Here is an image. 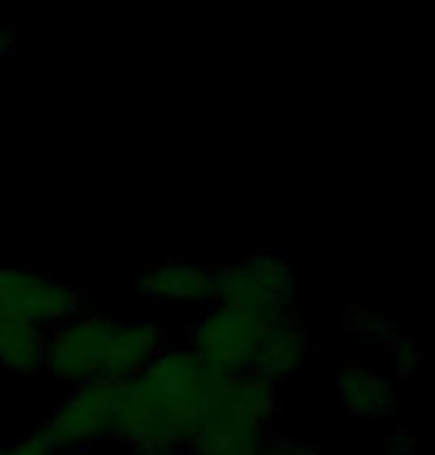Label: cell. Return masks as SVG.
Here are the masks:
<instances>
[{
    "mask_svg": "<svg viewBox=\"0 0 435 455\" xmlns=\"http://www.w3.org/2000/svg\"><path fill=\"white\" fill-rule=\"evenodd\" d=\"M275 381L254 372L212 378L194 414V455H257L275 417Z\"/></svg>",
    "mask_w": 435,
    "mask_h": 455,
    "instance_id": "obj_1",
    "label": "cell"
},
{
    "mask_svg": "<svg viewBox=\"0 0 435 455\" xmlns=\"http://www.w3.org/2000/svg\"><path fill=\"white\" fill-rule=\"evenodd\" d=\"M191 432L194 417L170 405L143 372L132 381H123L117 408L110 414L108 437L141 452L176 455L191 450Z\"/></svg>",
    "mask_w": 435,
    "mask_h": 455,
    "instance_id": "obj_2",
    "label": "cell"
},
{
    "mask_svg": "<svg viewBox=\"0 0 435 455\" xmlns=\"http://www.w3.org/2000/svg\"><path fill=\"white\" fill-rule=\"evenodd\" d=\"M298 277L278 251H262L245 262L215 268V304L247 315L260 328L293 315Z\"/></svg>",
    "mask_w": 435,
    "mask_h": 455,
    "instance_id": "obj_3",
    "label": "cell"
},
{
    "mask_svg": "<svg viewBox=\"0 0 435 455\" xmlns=\"http://www.w3.org/2000/svg\"><path fill=\"white\" fill-rule=\"evenodd\" d=\"M78 310L81 295L54 274L21 265H0V313L21 315L39 328H57L75 319Z\"/></svg>",
    "mask_w": 435,
    "mask_h": 455,
    "instance_id": "obj_4",
    "label": "cell"
},
{
    "mask_svg": "<svg viewBox=\"0 0 435 455\" xmlns=\"http://www.w3.org/2000/svg\"><path fill=\"white\" fill-rule=\"evenodd\" d=\"M119 390H123V381H114L108 375H96L78 384L72 399L42 426L54 450H78V446H90L108 437Z\"/></svg>",
    "mask_w": 435,
    "mask_h": 455,
    "instance_id": "obj_5",
    "label": "cell"
},
{
    "mask_svg": "<svg viewBox=\"0 0 435 455\" xmlns=\"http://www.w3.org/2000/svg\"><path fill=\"white\" fill-rule=\"evenodd\" d=\"M260 324L230 307H212L191 333V351L215 378L247 372Z\"/></svg>",
    "mask_w": 435,
    "mask_h": 455,
    "instance_id": "obj_6",
    "label": "cell"
},
{
    "mask_svg": "<svg viewBox=\"0 0 435 455\" xmlns=\"http://www.w3.org/2000/svg\"><path fill=\"white\" fill-rule=\"evenodd\" d=\"M110 331H114V322L99 319V315H75L57 324L48 337L45 369H51V375H57L60 381L75 384L101 375Z\"/></svg>",
    "mask_w": 435,
    "mask_h": 455,
    "instance_id": "obj_7",
    "label": "cell"
},
{
    "mask_svg": "<svg viewBox=\"0 0 435 455\" xmlns=\"http://www.w3.org/2000/svg\"><path fill=\"white\" fill-rule=\"evenodd\" d=\"M132 286L141 298L165 304H215V268H200L182 259L143 268Z\"/></svg>",
    "mask_w": 435,
    "mask_h": 455,
    "instance_id": "obj_8",
    "label": "cell"
},
{
    "mask_svg": "<svg viewBox=\"0 0 435 455\" xmlns=\"http://www.w3.org/2000/svg\"><path fill=\"white\" fill-rule=\"evenodd\" d=\"M143 375L161 390L170 405H176L185 414H197L206 387L215 375L200 363L191 348H165L152 363L143 369Z\"/></svg>",
    "mask_w": 435,
    "mask_h": 455,
    "instance_id": "obj_9",
    "label": "cell"
},
{
    "mask_svg": "<svg viewBox=\"0 0 435 455\" xmlns=\"http://www.w3.org/2000/svg\"><path fill=\"white\" fill-rule=\"evenodd\" d=\"M307 348H310V339H307L304 324L293 319V315H286V319L260 328L247 372L262 375V378H269V381L289 378L302 369Z\"/></svg>",
    "mask_w": 435,
    "mask_h": 455,
    "instance_id": "obj_10",
    "label": "cell"
},
{
    "mask_svg": "<svg viewBox=\"0 0 435 455\" xmlns=\"http://www.w3.org/2000/svg\"><path fill=\"white\" fill-rule=\"evenodd\" d=\"M165 348H167V337L158 324H147V322L114 324L105 351V363H101V375L114 378V381H132Z\"/></svg>",
    "mask_w": 435,
    "mask_h": 455,
    "instance_id": "obj_11",
    "label": "cell"
},
{
    "mask_svg": "<svg viewBox=\"0 0 435 455\" xmlns=\"http://www.w3.org/2000/svg\"><path fill=\"white\" fill-rule=\"evenodd\" d=\"M48 333L21 315L0 313V369L10 375L33 378L45 369Z\"/></svg>",
    "mask_w": 435,
    "mask_h": 455,
    "instance_id": "obj_12",
    "label": "cell"
},
{
    "mask_svg": "<svg viewBox=\"0 0 435 455\" xmlns=\"http://www.w3.org/2000/svg\"><path fill=\"white\" fill-rule=\"evenodd\" d=\"M337 393L352 417H388L394 411V387L373 363H349L337 378Z\"/></svg>",
    "mask_w": 435,
    "mask_h": 455,
    "instance_id": "obj_13",
    "label": "cell"
},
{
    "mask_svg": "<svg viewBox=\"0 0 435 455\" xmlns=\"http://www.w3.org/2000/svg\"><path fill=\"white\" fill-rule=\"evenodd\" d=\"M6 455H57V450L45 437V432L36 428L33 435H24L12 446H6Z\"/></svg>",
    "mask_w": 435,
    "mask_h": 455,
    "instance_id": "obj_14",
    "label": "cell"
},
{
    "mask_svg": "<svg viewBox=\"0 0 435 455\" xmlns=\"http://www.w3.org/2000/svg\"><path fill=\"white\" fill-rule=\"evenodd\" d=\"M394 357H397V369L399 372H408V369H412L415 363H417V357H421V351H417V342L415 339H399L397 342V351H394Z\"/></svg>",
    "mask_w": 435,
    "mask_h": 455,
    "instance_id": "obj_15",
    "label": "cell"
},
{
    "mask_svg": "<svg viewBox=\"0 0 435 455\" xmlns=\"http://www.w3.org/2000/svg\"><path fill=\"white\" fill-rule=\"evenodd\" d=\"M364 339H385L388 337V324L382 319H373V315H361V328H358Z\"/></svg>",
    "mask_w": 435,
    "mask_h": 455,
    "instance_id": "obj_16",
    "label": "cell"
},
{
    "mask_svg": "<svg viewBox=\"0 0 435 455\" xmlns=\"http://www.w3.org/2000/svg\"><path fill=\"white\" fill-rule=\"evenodd\" d=\"M271 452L275 455H319L310 446H295V443H271Z\"/></svg>",
    "mask_w": 435,
    "mask_h": 455,
    "instance_id": "obj_17",
    "label": "cell"
},
{
    "mask_svg": "<svg viewBox=\"0 0 435 455\" xmlns=\"http://www.w3.org/2000/svg\"><path fill=\"white\" fill-rule=\"evenodd\" d=\"M15 51V39L6 28H0V60H6Z\"/></svg>",
    "mask_w": 435,
    "mask_h": 455,
    "instance_id": "obj_18",
    "label": "cell"
},
{
    "mask_svg": "<svg viewBox=\"0 0 435 455\" xmlns=\"http://www.w3.org/2000/svg\"><path fill=\"white\" fill-rule=\"evenodd\" d=\"M257 455H275V452H271V443H262V450Z\"/></svg>",
    "mask_w": 435,
    "mask_h": 455,
    "instance_id": "obj_19",
    "label": "cell"
},
{
    "mask_svg": "<svg viewBox=\"0 0 435 455\" xmlns=\"http://www.w3.org/2000/svg\"><path fill=\"white\" fill-rule=\"evenodd\" d=\"M125 455H156V452H141V450H129Z\"/></svg>",
    "mask_w": 435,
    "mask_h": 455,
    "instance_id": "obj_20",
    "label": "cell"
},
{
    "mask_svg": "<svg viewBox=\"0 0 435 455\" xmlns=\"http://www.w3.org/2000/svg\"><path fill=\"white\" fill-rule=\"evenodd\" d=\"M0 455H6V446H4V441H0Z\"/></svg>",
    "mask_w": 435,
    "mask_h": 455,
    "instance_id": "obj_21",
    "label": "cell"
}]
</instances>
